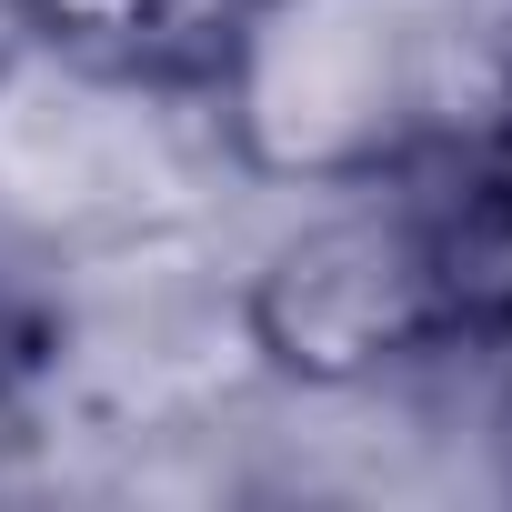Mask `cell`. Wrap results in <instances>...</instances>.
<instances>
[{"label": "cell", "instance_id": "obj_3", "mask_svg": "<svg viewBox=\"0 0 512 512\" xmlns=\"http://www.w3.org/2000/svg\"><path fill=\"white\" fill-rule=\"evenodd\" d=\"M11 11L81 61L111 71H221L262 0H11Z\"/></svg>", "mask_w": 512, "mask_h": 512}, {"label": "cell", "instance_id": "obj_5", "mask_svg": "<svg viewBox=\"0 0 512 512\" xmlns=\"http://www.w3.org/2000/svg\"><path fill=\"white\" fill-rule=\"evenodd\" d=\"M41 362H51V312L31 302V282H21V272H0V402H11Z\"/></svg>", "mask_w": 512, "mask_h": 512}, {"label": "cell", "instance_id": "obj_2", "mask_svg": "<svg viewBox=\"0 0 512 512\" xmlns=\"http://www.w3.org/2000/svg\"><path fill=\"white\" fill-rule=\"evenodd\" d=\"M262 161L312 181H372L432 111V31L402 0H262L211 71Z\"/></svg>", "mask_w": 512, "mask_h": 512}, {"label": "cell", "instance_id": "obj_4", "mask_svg": "<svg viewBox=\"0 0 512 512\" xmlns=\"http://www.w3.org/2000/svg\"><path fill=\"white\" fill-rule=\"evenodd\" d=\"M432 211H442V272H452L462 352H512V171H472Z\"/></svg>", "mask_w": 512, "mask_h": 512}, {"label": "cell", "instance_id": "obj_1", "mask_svg": "<svg viewBox=\"0 0 512 512\" xmlns=\"http://www.w3.org/2000/svg\"><path fill=\"white\" fill-rule=\"evenodd\" d=\"M241 332L302 392H372L462 352L442 211L432 201H342L282 231L241 282Z\"/></svg>", "mask_w": 512, "mask_h": 512}]
</instances>
